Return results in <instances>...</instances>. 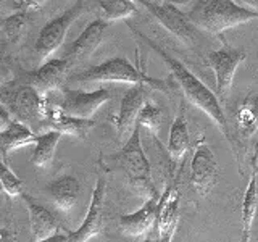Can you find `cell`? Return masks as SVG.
<instances>
[{
	"instance_id": "cell-1",
	"label": "cell",
	"mask_w": 258,
	"mask_h": 242,
	"mask_svg": "<svg viewBox=\"0 0 258 242\" xmlns=\"http://www.w3.org/2000/svg\"><path fill=\"white\" fill-rule=\"evenodd\" d=\"M131 31L137 37H141L144 40V44H147L153 52H157V55L161 56V60H163L169 71H171L173 78L177 81V84L181 86L182 92L185 95V99H187L194 107L200 108L202 111L205 113L208 118L213 119V123L220 128V131L223 133V136L228 139L229 145L232 147L234 153H236V139H234V136L231 134V129H229V125H228V119L224 116V111H223V107L220 103V99H218V95L215 92H212L210 89L202 83V81L194 75V73L185 67L182 62H179L174 56L169 55L166 50H163L157 42H153L150 37H147L142 32L136 31L131 28Z\"/></svg>"
},
{
	"instance_id": "cell-2",
	"label": "cell",
	"mask_w": 258,
	"mask_h": 242,
	"mask_svg": "<svg viewBox=\"0 0 258 242\" xmlns=\"http://www.w3.org/2000/svg\"><path fill=\"white\" fill-rule=\"evenodd\" d=\"M105 169L107 171L121 169L127 177L129 188L145 200L160 196V192L152 181V168L142 149L139 125H136L133 134L129 136V139L124 142L121 150L107 158V168Z\"/></svg>"
},
{
	"instance_id": "cell-3",
	"label": "cell",
	"mask_w": 258,
	"mask_h": 242,
	"mask_svg": "<svg viewBox=\"0 0 258 242\" xmlns=\"http://www.w3.org/2000/svg\"><path fill=\"white\" fill-rule=\"evenodd\" d=\"M187 18L194 26L218 36L231 28L258 20V12L234 0H196L187 12Z\"/></svg>"
},
{
	"instance_id": "cell-4",
	"label": "cell",
	"mask_w": 258,
	"mask_h": 242,
	"mask_svg": "<svg viewBox=\"0 0 258 242\" xmlns=\"http://www.w3.org/2000/svg\"><path fill=\"white\" fill-rule=\"evenodd\" d=\"M0 103L5 105L13 119L26 125L32 131H45V123L52 110L47 95L39 94L32 86L21 84L0 89ZM40 133V134H42Z\"/></svg>"
},
{
	"instance_id": "cell-5",
	"label": "cell",
	"mask_w": 258,
	"mask_h": 242,
	"mask_svg": "<svg viewBox=\"0 0 258 242\" xmlns=\"http://www.w3.org/2000/svg\"><path fill=\"white\" fill-rule=\"evenodd\" d=\"M76 83H126V84H145L149 87L166 91L163 81L150 78L144 71L137 70L124 56H115L100 65H95L75 75Z\"/></svg>"
},
{
	"instance_id": "cell-6",
	"label": "cell",
	"mask_w": 258,
	"mask_h": 242,
	"mask_svg": "<svg viewBox=\"0 0 258 242\" xmlns=\"http://www.w3.org/2000/svg\"><path fill=\"white\" fill-rule=\"evenodd\" d=\"M83 8H84V2L83 0H78L67 12H63L56 18L50 20L40 29L36 42V52L40 62L50 60V56L61 47V44L64 42V37L68 34L70 26L79 18V15L83 13Z\"/></svg>"
},
{
	"instance_id": "cell-7",
	"label": "cell",
	"mask_w": 258,
	"mask_h": 242,
	"mask_svg": "<svg viewBox=\"0 0 258 242\" xmlns=\"http://www.w3.org/2000/svg\"><path fill=\"white\" fill-rule=\"evenodd\" d=\"M218 179H220V168H218L216 158L212 149L205 144V139L202 137L190 160V186L197 194L205 197L213 191V188L218 184Z\"/></svg>"
},
{
	"instance_id": "cell-8",
	"label": "cell",
	"mask_w": 258,
	"mask_h": 242,
	"mask_svg": "<svg viewBox=\"0 0 258 242\" xmlns=\"http://www.w3.org/2000/svg\"><path fill=\"white\" fill-rule=\"evenodd\" d=\"M245 60V52L240 48H232V47H223L218 48L215 52H210L207 55V65L213 70L215 79H216V87L215 94L218 99H226L231 91V86L234 83V75L239 65Z\"/></svg>"
},
{
	"instance_id": "cell-9",
	"label": "cell",
	"mask_w": 258,
	"mask_h": 242,
	"mask_svg": "<svg viewBox=\"0 0 258 242\" xmlns=\"http://www.w3.org/2000/svg\"><path fill=\"white\" fill-rule=\"evenodd\" d=\"M137 2L142 4L153 18H157L161 26L182 42H192L194 37H196V29L187 18V13L184 15L176 5L169 2H150V0H137Z\"/></svg>"
},
{
	"instance_id": "cell-10",
	"label": "cell",
	"mask_w": 258,
	"mask_h": 242,
	"mask_svg": "<svg viewBox=\"0 0 258 242\" xmlns=\"http://www.w3.org/2000/svg\"><path fill=\"white\" fill-rule=\"evenodd\" d=\"M179 200L177 179H169L163 194L160 196L157 208V231L160 242H171L177 221H179Z\"/></svg>"
},
{
	"instance_id": "cell-11",
	"label": "cell",
	"mask_w": 258,
	"mask_h": 242,
	"mask_svg": "<svg viewBox=\"0 0 258 242\" xmlns=\"http://www.w3.org/2000/svg\"><path fill=\"white\" fill-rule=\"evenodd\" d=\"M105 194H107V183L103 177L97 179V184L92 191L91 204L81 228L68 234V242H89L92 237L99 236L103 229V207Z\"/></svg>"
},
{
	"instance_id": "cell-12",
	"label": "cell",
	"mask_w": 258,
	"mask_h": 242,
	"mask_svg": "<svg viewBox=\"0 0 258 242\" xmlns=\"http://www.w3.org/2000/svg\"><path fill=\"white\" fill-rule=\"evenodd\" d=\"M147 87L145 84H133V87L126 91V94L121 99L119 111L116 116V133L118 141H127L129 136L133 134L134 128L137 125V116L144 107L145 95H147Z\"/></svg>"
},
{
	"instance_id": "cell-13",
	"label": "cell",
	"mask_w": 258,
	"mask_h": 242,
	"mask_svg": "<svg viewBox=\"0 0 258 242\" xmlns=\"http://www.w3.org/2000/svg\"><path fill=\"white\" fill-rule=\"evenodd\" d=\"M110 97H111L110 91L105 87H100L92 92L67 91L60 103V108L71 116L92 119L95 111L99 110L105 102L110 100Z\"/></svg>"
},
{
	"instance_id": "cell-14",
	"label": "cell",
	"mask_w": 258,
	"mask_h": 242,
	"mask_svg": "<svg viewBox=\"0 0 258 242\" xmlns=\"http://www.w3.org/2000/svg\"><path fill=\"white\" fill-rule=\"evenodd\" d=\"M70 68L71 63L67 58H50L44 62L40 68L29 73L28 84L34 87L39 94L48 95L63 86Z\"/></svg>"
},
{
	"instance_id": "cell-15",
	"label": "cell",
	"mask_w": 258,
	"mask_h": 242,
	"mask_svg": "<svg viewBox=\"0 0 258 242\" xmlns=\"http://www.w3.org/2000/svg\"><path fill=\"white\" fill-rule=\"evenodd\" d=\"M107 28H108V23L105 20L91 21L84 28V31L79 34V37L68 47V50L64 53L63 58H67L71 65L86 60L102 42Z\"/></svg>"
},
{
	"instance_id": "cell-16",
	"label": "cell",
	"mask_w": 258,
	"mask_h": 242,
	"mask_svg": "<svg viewBox=\"0 0 258 242\" xmlns=\"http://www.w3.org/2000/svg\"><path fill=\"white\" fill-rule=\"evenodd\" d=\"M160 196L145 200L144 207L141 210H137V212L119 216V229L124 236L141 237L152 229L153 223L157 221V208H158Z\"/></svg>"
},
{
	"instance_id": "cell-17",
	"label": "cell",
	"mask_w": 258,
	"mask_h": 242,
	"mask_svg": "<svg viewBox=\"0 0 258 242\" xmlns=\"http://www.w3.org/2000/svg\"><path fill=\"white\" fill-rule=\"evenodd\" d=\"M21 199L24 200L29 213V223H31V232H32V242H40L48 237L58 234L60 224L58 220L52 215L50 210L42 207L34 199H31L26 194H23Z\"/></svg>"
},
{
	"instance_id": "cell-18",
	"label": "cell",
	"mask_w": 258,
	"mask_h": 242,
	"mask_svg": "<svg viewBox=\"0 0 258 242\" xmlns=\"http://www.w3.org/2000/svg\"><path fill=\"white\" fill-rule=\"evenodd\" d=\"M95 126L94 119H87V118H78V116H71L68 113H64L60 105H52L50 115L45 123V131H58L61 134H70V136H76L79 139H86L89 131Z\"/></svg>"
},
{
	"instance_id": "cell-19",
	"label": "cell",
	"mask_w": 258,
	"mask_h": 242,
	"mask_svg": "<svg viewBox=\"0 0 258 242\" xmlns=\"http://www.w3.org/2000/svg\"><path fill=\"white\" fill-rule=\"evenodd\" d=\"M256 160H258V145L252 161V174L247 184V189L242 199V232H240V242H250L252 236V226L256 216V207H258V173H256Z\"/></svg>"
},
{
	"instance_id": "cell-20",
	"label": "cell",
	"mask_w": 258,
	"mask_h": 242,
	"mask_svg": "<svg viewBox=\"0 0 258 242\" xmlns=\"http://www.w3.org/2000/svg\"><path fill=\"white\" fill-rule=\"evenodd\" d=\"M45 191L48 194V197H50V200L53 202V205L58 208L61 213H68L70 210L76 205L81 186L75 176L67 174L48 184Z\"/></svg>"
},
{
	"instance_id": "cell-21",
	"label": "cell",
	"mask_w": 258,
	"mask_h": 242,
	"mask_svg": "<svg viewBox=\"0 0 258 242\" xmlns=\"http://www.w3.org/2000/svg\"><path fill=\"white\" fill-rule=\"evenodd\" d=\"M37 134L26 125L13 119V123L8 126L5 131L0 133V150H2L4 160H8V153L24 147V145L36 144Z\"/></svg>"
},
{
	"instance_id": "cell-22",
	"label": "cell",
	"mask_w": 258,
	"mask_h": 242,
	"mask_svg": "<svg viewBox=\"0 0 258 242\" xmlns=\"http://www.w3.org/2000/svg\"><path fill=\"white\" fill-rule=\"evenodd\" d=\"M189 145H190L189 125H187V118H185V110L181 108L176 119L173 121L171 129H169L168 152L173 157V160H181L184 157V153L187 152Z\"/></svg>"
},
{
	"instance_id": "cell-23",
	"label": "cell",
	"mask_w": 258,
	"mask_h": 242,
	"mask_svg": "<svg viewBox=\"0 0 258 242\" xmlns=\"http://www.w3.org/2000/svg\"><path fill=\"white\" fill-rule=\"evenodd\" d=\"M61 133L58 131H47L42 134H37V139L32 150L31 165L36 168H47L52 163L55 149L58 145V141L61 139Z\"/></svg>"
},
{
	"instance_id": "cell-24",
	"label": "cell",
	"mask_w": 258,
	"mask_h": 242,
	"mask_svg": "<svg viewBox=\"0 0 258 242\" xmlns=\"http://www.w3.org/2000/svg\"><path fill=\"white\" fill-rule=\"evenodd\" d=\"M237 128L244 137H250L258 131V91L247 95L236 111Z\"/></svg>"
},
{
	"instance_id": "cell-25",
	"label": "cell",
	"mask_w": 258,
	"mask_h": 242,
	"mask_svg": "<svg viewBox=\"0 0 258 242\" xmlns=\"http://www.w3.org/2000/svg\"><path fill=\"white\" fill-rule=\"evenodd\" d=\"M99 7L107 23L129 18L137 13V7L133 0H99Z\"/></svg>"
},
{
	"instance_id": "cell-26",
	"label": "cell",
	"mask_w": 258,
	"mask_h": 242,
	"mask_svg": "<svg viewBox=\"0 0 258 242\" xmlns=\"http://www.w3.org/2000/svg\"><path fill=\"white\" fill-rule=\"evenodd\" d=\"M2 28L7 39L13 44H18L24 37L29 28V15L26 12L13 13L2 23Z\"/></svg>"
},
{
	"instance_id": "cell-27",
	"label": "cell",
	"mask_w": 258,
	"mask_h": 242,
	"mask_svg": "<svg viewBox=\"0 0 258 242\" xmlns=\"http://www.w3.org/2000/svg\"><path fill=\"white\" fill-rule=\"evenodd\" d=\"M161 123H163V115H161V110L157 107L155 103L147 100L144 103V107L137 116V125L141 128L149 129V131L153 134V137H157Z\"/></svg>"
},
{
	"instance_id": "cell-28",
	"label": "cell",
	"mask_w": 258,
	"mask_h": 242,
	"mask_svg": "<svg viewBox=\"0 0 258 242\" xmlns=\"http://www.w3.org/2000/svg\"><path fill=\"white\" fill-rule=\"evenodd\" d=\"M0 183L4 186V192L10 199L21 197L24 194L23 181L12 171L5 160H0Z\"/></svg>"
},
{
	"instance_id": "cell-29",
	"label": "cell",
	"mask_w": 258,
	"mask_h": 242,
	"mask_svg": "<svg viewBox=\"0 0 258 242\" xmlns=\"http://www.w3.org/2000/svg\"><path fill=\"white\" fill-rule=\"evenodd\" d=\"M12 123H13V116L10 115V111L7 110L5 105L0 103V133L5 131Z\"/></svg>"
},
{
	"instance_id": "cell-30",
	"label": "cell",
	"mask_w": 258,
	"mask_h": 242,
	"mask_svg": "<svg viewBox=\"0 0 258 242\" xmlns=\"http://www.w3.org/2000/svg\"><path fill=\"white\" fill-rule=\"evenodd\" d=\"M45 2L47 0H21L23 7L26 8V10H37V8H40Z\"/></svg>"
},
{
	"instance_id": "cell-31",
	"label": "cell",
	"mask_w": 258,
	"mask_h": 242,
	"mask_svg": "<svg viewBox=\"0 0 258 242\" xmlns=\"http://www.w3.org/2000/svg\"><path fill=\"white\" fill-rule=\"evenodd\" d=\"M40 242H68V234H55V236L48 237L45 240H40Z\"/></svg>"
},
{
	"instance_id": "cell-32",
	"label": "cell",
	"mask_w": 258,
	"mask_h": 242,
	"mask_svg": "<svg viewBox=\"0 0 258 242\" xmlns=\"http://www.w3.org/2000/svg\"><path fill=\"white\" fill-rule=\"evenodd\" d=\"M242 5L247 8H252V10L258 12V0H240Z\"/></svg>"
},
{
	"instance_id": "cell-33",
	"label": "cell",
	"mask_w": 258,
	"mask_h": 242,
	"mask_svg": "<svg viewBox=\"0 0 258 242\" xmlns=\"http://www.w3.org/2000/svg\"><path fill=\"white\" fill-rule=\"evenodd\" d=\"M13 236V234L10 231H7V229H0V242H7L8 239H10Z\"/></svg>"
},
{
	"instance_id": "cell-34",
	"label": "cell",
	"mask_w": 258,
	"mask_h": 242,
	"mask_svg": "<svg viewBox=\"0 0 258 242\" xmlns=\"http://www.w3.org/2000/svg\"><path fill=\"white\" fill-rule=\"evenodd\" d=\"M7 242H16V240H15V234H13V236H12V237H10V239H8V240H7Z\"/></svg>"
},
{
	"instance_id": "cell-35",
	"label": "cell",
	"mask_w": 258,
	"mask_h": 242,
	"mask_svg": "<svg viewBox=\"0 0 258 242\" xmlns=\"http://www.w3.org/2000/svg\"><path fill=\"white\" fill-rule=\"evenodd\" d=\"M144 242H160V239H158V240H152V239H145Z\"/></svg>"
},
{
	"instance_id": "cell-36",
	"label": "cell",
	"mask_w": 258,
	"mask_h": 242,
	"mask_svg": "<svg viewBox=\"0 0 258 242\" xmlns=\"http://www.w3.org/2000/svg\"><path fill=\"white\" fill-rule=\"evenodd\" d=\"M2 192H4V186H2V183H0V196H2Z\"/></svg>"
},
{
	"instance_id": "cell-37",
	"label": "cell",
	"mask_w": 258,
	"mask_h": 242,
	"mask_svg": "<svg viewBox=\"0 0 258 242\" xmlns=\"http://www.w3.org/2000/svg\"><path fill=\"white\" fill-rule=\"evenodd\" d=\"M0 153H2V150H0Z\"/></svg>"
}]
</instances>
